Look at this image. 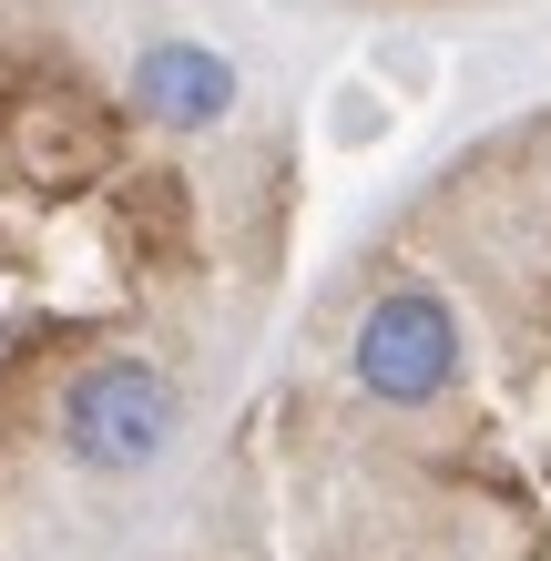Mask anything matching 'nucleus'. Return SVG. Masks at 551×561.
Listing matches in <instances>:
<instances>
[{
	"mask_svg": "<svg viewBox=\"0 0 551 561\" xmlns=\"http://www.w3.org/2000/svg\"><path fill=\"white\" fill-rule=\"evenodd\" d=\"M134 103L164 123V134H215L236 113V61L205 51V42H153L134 61Z\"/></svg>",
	"mask_w": 551,
	"mask_h": 561,
	"instance_id": "obj_3",
	"label": "nucleus"
},
{
	"mask_svg": "<svg viewBox=\"0 0 551 561\" xmlns=\"http://www.w3.org/2000/svg\"><path fill=\"white\" fill-rule=\"evenodd\" d=\"M347 368H358L368 399L388 409H429L449 378H460V317H449L439 286H388L368 296L358 337H347Z\"/></svg>",
	"mask_w": 551,
	"mask_h": 561,
	"instance_id": "obj_1",
	"label": "nucleus"
},
{
	"mask_svg": "<svg viewBox=\"0 0 551 561\" xmlns=\"http://www.w3.org/2000/svg\"><path fill=\"white\" fill-rule=\"evenodd\" d=\"M164 439H174V388H164L153 357H103V368H82L61 388V449H72L82 470L134 480Z\"/></svg>",
	"mask_w": 551,
	"mask_h": 561,
	"instance_id": "obj_2",
	"label": "nucleus"
}]
</instances>
